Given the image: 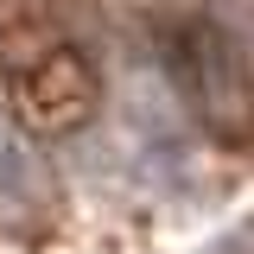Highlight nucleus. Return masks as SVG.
Here are the masks:
<instances>
[{
    "label": "nucleus",
    "mask_w": 254,
    "mask_h": 254,
    "mask_svg": "<svg viewBox=\"0 0 254 254\" xmlns=\"http://www.w3.org/2000/svg\"><path fill=\"white\" fill-rule=\"evenodd\" d=\"M6 102L32 140H64V133L89 127L95 102H102V76L76 45L45 38L38 51H6Z\"/></svg>",
    "instance_id": "f257e3e1"
},
{
    "label": "nucleus",
    "mask_w": 254,
    "mask_h": 254,
    "mask_svg": "<svg viewBox=\"0 0 254 254\" xmlns=\"http://www.w3.org/2000/svg\"><path fill=\"white\" fill-rule=\"evenodd\" d=\"M32 203V159H26V146L0 127V216H19Z\"/></svg>",
    "instance_id": "f03ea898"
},
{
    "label": "nucleus",
    "mask_w": 254,
    "mask_h": 254,
    "mask_svg": "<svg viewBox=\"0 0 254 254\" xmlns=\"http://www.w3.org/2000/svg\"><path fill=\"white\" fill-rule=\"evenodd\" d=\"M172 115H178V108H172V95L159 89V83H140V95L127 102V121H140L146 133H165V127H172Z\"/></svg>",
    "instance_id": "7ed1b4c3"
}]
</instances>
